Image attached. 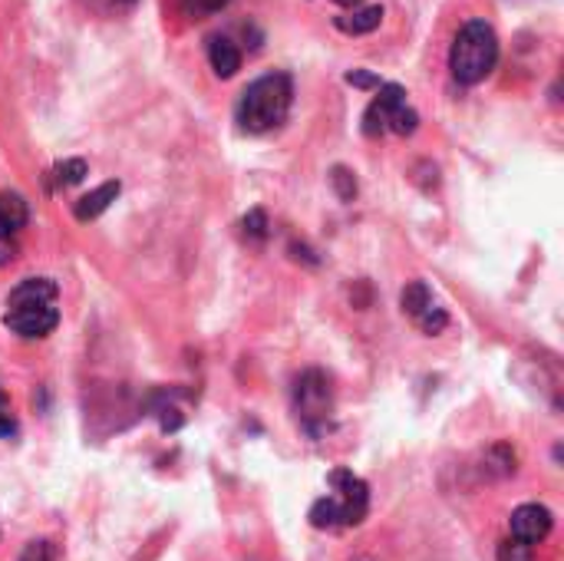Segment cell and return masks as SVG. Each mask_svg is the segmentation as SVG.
<instances>
[{"label": "cell", "instance_id": "cell-1", "mask_svg": "<svg viewBox=\"0 0 564 561\" xmlns=\"http://www.w3.org/2000/svg\"><path fill=\"white\" fill-rule=\"evenodd\" d=\"M294 103V83L288 73H264L258 76L238 99L235 106V119L241 126V132L261 136L278 129Z\"/></svg>", "mask_w": 564, "mask_h": 561}, {"label": "cell", "instance_id": "cell-2", "mask_svg": "<svg viewBox=\"0 0 564 561\" xmlns=\"http://www.w3.org/2000/svg\"><path fill=\"white\" fill-rule=\"evenodd\" d=\"M56 284L50 278H26L20 281L10 298H7V314H3V324L26 337V341H36V337H46L56 331L59 324V311H56Z\"/></svg>", "mask_w": 564, "mask_h": 561}, {"label": "cell", "instance_id": "cell-3", "mask_svg": "<svg viewBox=\"0 0 564 561\" xmlns=\"http://www.w3.org/2000/svg\"><path fill=\"white\" fill-rule=\"evenodd\" d=\"M499 63V36L486 20H469L463 23V30L453 40L449 50V69L456 76V83L463 86H476L482 83Z\"/></svg>", "mask_w": 564, "mask_h": 561}, {"label": "cell", "instance_id": "cell-4", "mask_svg": "<svg viewBox=\"0 0 564 561\" xmlns=\"http://www.w3.org/2000/svg\"><path fill=\"white\" fill-rule=\"evenodd\" d=\"M330 496L317 499L311 509V526L314 529H344V526H360L367 509H370V489L360 476L350 470H334L327 476Z\"/></svg>", "mask_w": 564, "mask_h": 561}, {"label": "cell", "instance_id": "cell-5", "mask_svg": "<svg viewBox=\"0 0 564 561\" xmlns=\"http://www.w3.org/2000/svg\"><path fill=\"white\" fill-rule=\"evenodd\" d=\"M420 126L416 109L406 103V89L400 83H383L377 89V96L370 99L367 112H364V132L370 139L397 132V136H413Z\"/></svg>", "mask_w": 564, "mask_h": 561}, {"label": "cell", "instance_id": "cell-6", "mask_svg": "<svg viewBox=\"0 0 564 561\" xmlns=\"http://www.w3.org/2000/svg\"><path fill=\"white\" fill-rule=\"evenodd\" d=\"M294 410H297V420L307 433H321L330 420V410H334V397H330V380L324 370H307L297 377L294 384Z\"/></svg>", "mask_w": 564, "mask_h": 561}, {"label": "cell", "instance_id": "cell-7", "mask_svg": "<svg viewBox=\"0 0 564 561\" xmlns=\"http://www.w3.org/2000/svg\"><path fill=\"white\" fill-rule=\"evenodd\" d=\"M509 526H512V536H516V539H522V542H529V546H539V542L549 539L555 519H552V513H549L545 506L529 503V506H519V509L512 513Z\"/></svg>", "mask_w": 564, "mask_h": 561}, {"label": "cell", "instance_id": "cell-8", "mask_svg": "<svg viewBox=\"0 0 564 561\" xmlns=\"http://www.w3.org/2000/svg\"><path fill=\"white\" fill-rule=\"evenodd\" d=\"M208 63H212L215 76H221V79L235 76L241 69V50H238V43L228 40V36H212L208 40Z\"/></svg>", "mask_w": 564, "mask_h": 561}, {"label": "cell", "instance_id": "cell-9", "mask_svg": "<svg viewBox=\"0 0 564 561\" xmlns=\"http://www.w3.org/2000/svg\"><path fill=\"white\" fill-rule=\"evenodd\" d=\"M119 192H122V185H119V182H102L99 188L86 192V195L76 202L73 215H76L79 222H93V218H99V215H102V212L119 198Z\"/></svg>", "mask_w": 564, "mask_h": 561}, {"label": "cell", "instance_id": "cell-10", "mask_svg": "<svg viewBox=\"0 0 564 561\" xmlns=\"http://www.w3.org/2000/svg\"><path fill=\"white\" fill-rule=\"evenodd\" d=\"M380 23H383V7H380V3H370V7H354L350 13L337 17V30H340V33H350V36L373 33Z\"/></svg>", "mask_w": 564, "mask_h": 561}, {"label": "cell", "instance_id": "cell-11", "mask_svg": "<svg viewBox=\"0 0 564 561\" xmlns=\"http://www.w3.org/2000/svg\"><path fill=\"white\" fill-rule=\"evenodd\" d=\"M26 218H30L26 198L17 192H0V235L17 238V231L26 225Z\"/></svg>", "mask_w": 564, "mask_h": 561}, {"label": "cell", "instance_id": "cell-12", "mask_svg": "<svg viewBox=\"0 0 564 561\" xmlns=\"http://www.w3.org/2000/svg\"><path fill=\"white\" fill-rule=\"evenodd\" d=\"M400 304H403V314H410L416 321L433 308V291L426 288V281H410L400 294Z\"/></svg>", "mask_w": 564, "mask_h": 561}, {"label": "cell", "instance_id": "cell-13", "mask_svg": "<svg viewBox=\"0 0 564 561\" xmlns=\"http://www.w3.org/2000/svg\"><path fill=\"white\" fill-rule=\"evenodd\" d=\"M50 175H53V185L56 188H73V185H79L89 175V165L83 159H63V162L53 165Z\"/></svg>", "mask_w": 564, "mask_h": 561}, {"label": "cell", "instance_id": "cell-14", "mask_svg": "<svg viewBox=\"0 0 564 561\" xmlns=\"http://www.w3.org/2000/svg\"><path fill=\"white\" fill-rule=\"evenodd\" d=\"M496 561H535V546H529V542H522V539L509 536V539L499 546Z\"/></svg>", "mask_w": 564, "mask_h": 561}, {"label": "cell", "instance_id": "cell-15", "mask_svg": "<svg viewBox=\"0 0 564 561\" xmlns=\"http://www.w3.org/2000/svg\"><path fill=\"white\" fill-rule=\"evenodd\" d=\"M135 3H139V0H83V7H86V10H93L96 17H106V20H112V17H126Z\"/></svg>", "mask_w": 564, "mask_h": 561}, {"label": "cell", "instance_id": "cell-16", "mask_svg": "<svg viewBox=\"0 0 564 561\" xmlns=\"http://www.w3.org/2000/svg\"><path fill=\"white\" fill-rule=\"evenodd\" d=\"M231 0H182V13L192 17V20H205V17H215L228 7Z\"/></svg>", "mask_w": 564, "mask_h": 561}, {"label": "cell", "instance_id": "cell-17", "mask_svg": "<svg viewBox=\"0 0 564 561\" xmlns=\"http://www.w3.org/2000/svg\"><path fill=\"white\" fill-rule=\"evenodd\" d=\"M330 182H334V188H337V195H340L344 202H350V198L357 195V179H354V172H347L344 165L334 169Z\"/></svg>", "mask_w": 564, "mask_h": 561}, {"label": "cell", "instance_id": "cell-18", "mask_svg": "<svg viewBox=\"0 0 564 561\" xmlns=\"http://www.w3.org/2000/svg\"><path fill=\"white\" fill-rule=\"evenodd\" d=\"M416 324H420L426 334H443V331H446V324H449V314H446L443 308H436V304H433L423 317H416Z\"/></svg>", "mask_w": 564, "mask_h": 561}, {"label": "cell", "instance_id": "cell-19", "mask_svg": "<svg viewBox=\"0 0 564 561\" xmlns=\"http://www.w3.org/2000/svg\"><path fill=\"white\" fill-rule=\"evenodd\" d=\"M241 225H245V235H248V238H254V241H261V238H268V215H264L261 208H254V212H248Z\"/></svg>", "mask_w": 564, "mask_h": 561}, {"label": "cell", "instance_id": "cell-20", "mask_svg": "<svg viewBox=\"0 0 564 561\" xmlns=\"http://www.w3.org/2000/svg\"><path fill=\"white\" fill-rule=\"evenodd\" d=\"M56 559V552H53V546L46 542V539H33V542H26L23 546V552H20V561H53Z\"/></svg>", "mask_w": 564, "mask_h": 561}, {"label": "cell", "instance_id": "cell-21", "mask_svg": "<svg viewBox=\"0 0 564 561\" xmlns=\"http://www.w3.org/2000/svg\"><path fill=\"white\" fill-rule=\"evenodd\" d=\"M10 436H17V417L10 410L7 393L0 390V440H10Z\"/></svg>", "mask_w": 564, "mask_h": 561}, {"label": "cell", "instance_id": "cell-22", "mask_svg": "<svg viewBox=\"0 0 564 561\" xmlns=\"http://www.w3.org/2000/svg\"><path fill=\"white\" fill-rule=\"evenodd\" d=\"M347 83H350V86H360V89H380V86H383V79H380L377 73H367V69L347 73Z\"/></svg>", "mask_w": 564, "mask_h": 561}, {"label": "cell", "instance_id": "cell-23", "mask_svg": "<svg viewBox=\"0 0 564 561\" xmlns=\"http://www.w3.org/2000/svg\"><path fill=\"white\" fill-rule=\"evenodd\" d=\"M13 258H17V241L0 235V268H3V265H10Z\"/></svg>", "mask_w": 564, "mask_h": 561}, {"label": "cell", "instance_id": "cell-24", "mask_svg": "<svg viewBox=\"0 0 564 561\" xmlns=\"http://www.w3.org/2000/svg\"><path fill=\"white\" fill-rule=\"evenodd\" d=\"M334 3H340V7H360L364 0H334Z\"/></svg>", "mask_w": 564, "mask_h": 561}]
</instances>
